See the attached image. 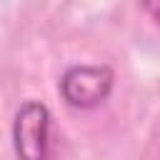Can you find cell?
<instances>
[{
    "label": "cell",
    "mask_w": 160,
    "mask_h": 160,
    "mask_svg": "<svg viewBox=\"0 0 160 160\" xmlns=\"http://www.w3.org/2000/svg\"><path fill=\"white\" fill-rule=\"evenodd\" d=\"M115 88V72L110 65H70L58 82L60 98L75 110H92L102 105Z\"/></svg>",
    "instance_id": "6da1fadb"
},
{
    "label": "cell",
    "mask_w": 160,
    "mask_h": 160,
    "mask_svg": "<svg viewBox=\"0 0 160 160\" xmlns=\"http://www.w3.org/2000/svg\"><path fill=\"white\" fill-rule=\"evenodd\" d=\"M52 112L40 100H25L12 118V150L18 160H50Z\"/></svg>",
    "instance_id": "7a4b0ae2"
},
{
    "label": "cell",
    "mask_w": 160,
    "mask_h": 160,
    "mask_svg": "<svg viewBox=\"0 0 160 160\" xmlns=\"http://www.w3.org/2000/svg\"><path fill=\"white\" fill-rule=\"evenodd\" d=\"M140 8H142L145 15H150V20L155 25H160V0H145Z\"/></svg>",
    "instance_id": "3957f363"
}]
</instances>
